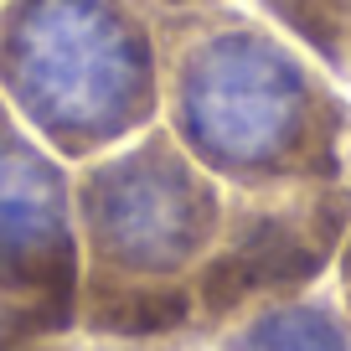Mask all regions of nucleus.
<instances>
[{
  "label": "nucleus",
  "instance_id": "nucleus-1",
  "mask_svg": "<svg viewBox=\"0 0 351 351\" xmlns=\"http://www.w3.org/2000/svg\"><path fill=\"white\" fill-rule=\"evenodd\" d=\"M160 124L222 191L336 181L341 99L289 36L228 5L160 21Z\"/></svg>",
  "mask_w": 351,
  "mask_h": 351
},
{
  "label": "nucleus",
  "instance_id": "nucleus-2",
  "mask_svg": "<svg viewBox=\"0 0 351 351\" xmlns=\"http://www.w3.org/2000/svg\"><path fill=\"white\" fill-rule=\"evenodd\" d=\"M228 191L165 124L73 165L77 330L109 341H171L197 326L191 279L212 253Z\"/></svg>",
  "mask_w": 351,
  "mask_h": 351
},
{
  "label": "nucleus",
  "instance_id": "nucleus-3",
  "mask_svg": "<svg viewBox=\"0 0 351 351\" xmlns=\"http://www.w3.org/2000/svg\"><path fill=\"white\" fill-rule=\"evenodd\" d=\"M165 36L140 0H5L0 99L67 165L160 124Z\"/></svg>",
  "mask_w": 351,
  "mask_h": 351
},
{
  "label": "nucleus",
  "instance_id": "nucleus-4",
  "mask_svg": "<svg viewBox=\"0 0 351 351\" xmlns=\"http://www.w3.org/2000/svg\"><path fill=\"white\" fill-rule=\"evenodd\" d=\"M73 165L0 99V326L11 351L77 330Z\"/></svg>",
  "mask_w": 351,
  "mask_h": 351
},
{
  "label": "nucleus",
  "instance_id": "nucleus-5",
  "mask_svg": "<svg viewBox=\"0 0 351 351\" xmlns=\"http://www.w3.org/2000/svg\"><path fill=\"white\" fill-rule=\"evenodd\" d=\"M351 232V191L285 186L228 191L222 232L191 279V310L202 330H228L248 310L295 300L336 263Z\"/></svg>",
  "mask_w": 351,
  "mask_h": 351
},
{
  "label": "nucleus",
  "instance_id": "nucleus-6",
  "mask_svg": "<svg viewBox=\"0 0 351 351\" xmlns=\"http://www.w3.org/2000/svg\"><path fill=\"white\" fill-rule=\"evenodd\" d=\"M217 351H351V330L326 300H274L217 330Z\"/></svg>",
  "mask_w": 351,
  "mask_h": 351
},
{
  "label": "nucleus",
  "instance_id": "nucleus-7",
  "mask_svg": "<svg viewBox=\"0 0 351 351\" xmlns=\"http://www.w3.org/2000/svg\"><path fill=\"white\" fill-rule=\"evenodd\" d=\"M258 11L326 67H351V0H258Z\"/></svg>",
  "mask_w": 351,
  "mask_h": 351
},
{
  "label": "nucleus",
  "instance_id": "nucleus-8",
  "mask_svg": "<svg viewBox=\"0 0 351 351\" xmlns=\"http://www.w3.org/2000/svg\"><path fill=\"white\" fill-rule=\"evenodd\" d=\"M21 351H165V341H109V336H83V330H67V336L36 341Z\"/></svg>",
  "mask_w": 351,
  "mask_h": 351
},
{
  "label": "nucleus",
  "instance_id": "nucleus-9",
  "mask_svg": "<svg viewBox=\"0 0 351 351\" xmlns=\"http://www.w3.org/2000/svg\"><path fill=\"white\" fill-rule=\"evenodd\" d=\"M145 11H155L160 21H176V16H202V11H217L228 0H140Z\"/></svg>",
  "mask_w": 351,
  "mask_h": 351
},
{
  "label": "nucleus",
  "instance_id": "nucleus-10",
  "mask_svg": "<svg viewBox=\"0 0 351 351\" xmlns=\"http://www.w3.org/2000/svg\"><path fill=\"white\" fill-rule=\"evenodd\" d=\"M336 269H341V300H346V310H351V232H346V243H341V253H336Z\"/></svg>",
  "mask_w": 351,
  "mask_h": 351
},
{
  "label": "nucleus",
  "instance_id": "nucleus-11",
  "mask_svg": "<svg viewBox=\"0 0 351 351\" xmlns=\"http://www.w3.org/2000/svg\"><path fill=\"white\" fill-rule=\"evenodd\" d=\"M0 351H11V341H5V326H0Z\"/></svg>",
  "mask_w": 351,
  "mask_h": 351
},
{
  "label": "nucleus",
  "instance_id": "nucleus-12",
  "mask_svg": "<svg viewBox=\"0 0 351 351\" xmlns=\"http://www.w3.org/2000/svg\"><path fill=\"white\" fill-rule=\"evenodd\" d=\"M0 5H5V0H0Z\"/></svg>",
  "mask_w": 351,
  "mask_h": 351
}]
</instances>
